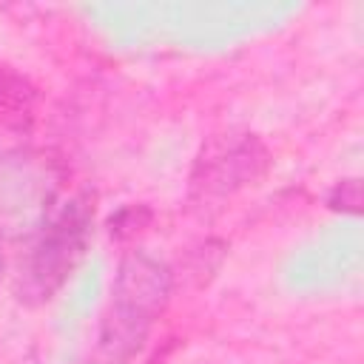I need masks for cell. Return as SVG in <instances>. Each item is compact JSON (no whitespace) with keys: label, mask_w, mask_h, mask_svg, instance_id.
<instances>
[{"label":"cell","mask_w":364,"mask_h":364,"mask_svg":"<svg viewBox=\"0 0 364 364\" xmlns=\"http://www.w3.org/2000/svg\"><path fill=\"white\" fill-rule=\"evenodd\" d=\"M171 296V270L145 250H128L119 262L111 301L100 330L105 364H125L145 341L148 330Z\"/></svg>","instance_id":"1"},{"label":"cell","mask_w":364,"mask_h":364,"mask_svg":"<svg viewBox=\"0 0 364 364\" xmlns=\"http://www.w3.org/2000/svg\"><path fill=\"white\" fill-rule=\"evenodd\" d=\"M91 222L94 213L82 196L60 205V210L51 219H46L20 267L17 293L23 301L28 304L48 301L68 282V276L74 273V267L80 264L88 247Z\"/></svg>","instance_id":"2"},{"label":"cell","mask_w":364,"mask_h":364,"mask_svg":"<svg viewBox=\"0 0 364 364\" xmlns=\"http://www.w3.org/2000/svg\"><path fill=\"white\" fill-rule=\"evenodd\" d=\"M267 165V148L253 134H222L202 148L191 173V191L202 199L225 196L256 182Z\"/></svg>","instance_id":"3"},{"label":"cell","mask_w":364,"mask_h":364,"mask_svg":"<svg viewBox=\"0 0 364 364\" xmlns=\"http://www.w3.org/2000/svg\"><path fill=\"white\" fill-rule=\"evenodd\" d=\"M37 88L9 65H0V128L26 134L34 125Z\"/></svg>","instance_id":"4"},{"label":"cell","mask_w":364,"mask_h":364,"mask_svg":"<svg viewBox=\"0 0 364 364\" xmlns=\"http://www.w3.org/2000/svg\"><path fill=\"white\" fill-rule=\"evenodd\" d=\"M327 205L333 210H341V213H358L361 210V182L358 179H344L338 182L330 196H327Z\"/></svg>","instance_id":"5"},{"label":"cell","mask_w":364,"mask_h":364,"mask_svg":"<svg viewBox=\"0 0 364 364\" xmlns=\"http://www.w3.org/2000/svg\"><path fill=\"white\" fill-rule=\"evenodd\" d=\"M151 219V213L145 210V208H125V210H119L114 219H111V233L114 236H131V233H136L139 230V225L142 222H148Z\"/></svg>","instance_id":"6"},{"label":"cell","mask_w":364,"mask_h":364,"mask_svg":"<svg viewBox=\"0 0 364 364\" xmlns=\"http://www.w3.org/2000/svg\"><path fill=\"white\" fill-rule=\"evenodd\" d=\"M0 273H3V253H0Z\"/></svg>","instance_id":"7"}]
</instances>
